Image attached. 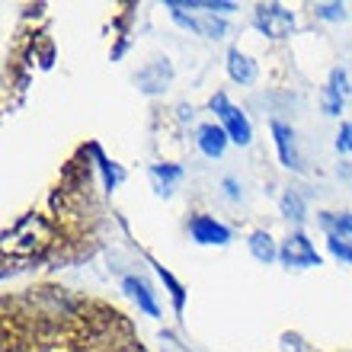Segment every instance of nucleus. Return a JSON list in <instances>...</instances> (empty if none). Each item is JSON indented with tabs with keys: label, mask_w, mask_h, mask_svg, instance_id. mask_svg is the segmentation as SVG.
I'll return each mask as SVG.
<instances>
[{
	"label": "nucleus",
	"mask_w": 352,
	"mask_h": 352,
	"mask_svg": "<svg viewBox=\"0 0 352 352\" xmlns=\"http://www.w3.org/2000/svg\"><path fill=\"white\" fill-rule=\"evenodd\" d=\"M228 71H231V77L234 80H241V84H250L253 77H256L253 61L247 55H241V52H231V55H228Z\"/></svg>",
	"instance_id": "nucleus-9"
},
{
	"label": "nucleus",
	"mask_w": 352,
	"mask_h": 352,
	"mask_svg": "<svg viewBox=\"0 0 352 352\" xmlns=\"http://www.w3.org/2000/svg\"><path fill=\"white\" fill-rule=\"evenodd\" d=\"M278 256H282L288 266H320V256H317V250L311 247V241H307L305 234L288 237L285 247L278 250Z\"/></svg>",
	"instance_id": "nucleus-4"
},
{
	"label": "nucleus",
	"mask_w": 352,
	"mask_h": 352,
	"mask_svg": "<svg viewBox=\"0 0 352 352\" xmlns=\"http://www.w3.org/2000/svg\"><path fill=\"white\" fill-rule=\"evenodd\" d=\"M256 26L272 38H285L295 29V16H292V10L278 7V3H260L256 7Z\"/></svg>",
	"instance_id": "nucleus-2"
},
{
	"label": "nucleus",
	"mask_w": 352,
	"mask_h": 352,
	"mask_svg": "<svg viewBox=\"0 0 352 352\" xmlns=\"http://www.w3.org/2000/svg\"><path fill=\"white\" fill-rule=\"evenodd\" d=\"M324 228L330 231V241L352 243V214H324Z\"/></svg>",
	"instance_id": "nucleus-8"
},
{
	"label": "nucleus",
	"mask_w": 352,
	"mask_h": 352,
	"mask_svg": "<svg viewBox=\"0 0 352 352\" xmlns=\"http://www.w3.org/2000/svg\"><path fill=\"white\" fill-rule=\"evenodd\" d=\"M125 288H129L131 295L138 298V301H141V307H144L148 314H157V307H154V301H151V295H148V285H144V282H135V278H129V282H125Z\"/></svg>",
	"instance_id": "nucleus-12"
},
{
	"label": "nucleus",
	"mask_w": 352,
	"mask_h": 352,
	"mask_svg": "<svg viewBox=\"0 0 352 352\" xmlns=\"http://www.w3.org/2000/svg\"><path fill=\"white\" fill-rule=\"evenodd\" d=\"M330 250L340 256V260H349L352 263V247L349 243H340V241H330Z\"/></svg>",
	"instance_id": "nucleus-13"
},
{
	"label": "nucleus",
	"mask_w": 352,
	"mask_h": 352,
	"mask_svg": "<svg viewBox=\"0 0 352 352\" xmlns=\"http://www.w3.org/2000/svg\"><path fill=\"white\" fill-rule=\"evenodd\" d=\"M250 250H253V256L260 263H272L278 256V250H276V243H272V237L269 234H263V231H256L250 237Z\"/></svg>",
	"instance_id": "nucleus-11"
},
{
	"label": "nucleus",
	"mask_w": 352,
	"mask_h": 352,
	"mask_svg": "<svg viewBox=\"0 0 352 352\" xmlns=\"http://www.w3.org/2000/svg\"><path fill=\"white\" fill-rule=\"evenodd\" d=\"M340 151L352 154V125H343V131H340Z\"/></svg>",
	"instance_id": "nucleus-14"
},
{
	"label": "nucleus",
	"mask_w": 352,
	"mask_h": 352,
	"mask_svg": "<svg viewBox=\"0 0 352 352\" xmlns=\"http://www.w3.org/2000/svg\"><path fill=\"white\" fill-rule=\"evenodd\" d=\"M343 96H346V74H343V71H333V77H330V90H327V100H324V106H327V112H330V116H336V112H340Z\"/></svg>",
	"instance_id": "nucleus-10"
},
{
	"label": "nucleus",
	"mask_w": 352,
	"mask_h": 352,
	"mask_svg": "<svg viewBox=\"0 0 352 352\" xmlns=\"http://www.w3.org/2000/svg\"><path fill=\"white\" fill-rule=\"evenodd\" d=\"M212 109L221 112L224 129H228L231 141H237V144H247V141H250V122H247V116H243L237 106H231V102L224 100L221 93H218V96L212 100Z\"/></svg>",
	"instance_id": "nucleus-3"
},
{
	"label": "nucleus",
	"mask_w": 352,
	"mask_h": 352,
	"mask_svg": "<svg viewBox=\"0 0 352 352\" xmlns=\"http://www.w3.org/2000/svg\"><path fill=\"white\" fill-rule=\"evenodd\" d=\"M45 241H48V224L42 221L38 214H29V218H23L13 231H7L3 250L13 253V256H29V253L42 250Z\"/></svg>",
	"instance_id": "nucleus-1"
},
{
	"label": "nucleus",
	"mask_w": 352,
	"mask_h": 352,
	"mask_svg": "<svg viewBox=\"0 0 352 352\" xmlns=\"http://www.w3.org/2000/svg\"><path fill=\"white\" fill-rule=\"evenodd\" d=\"M272 135H276V144H278V157H282V164L285 167H301L298 164V154H295V135H292V129L288 125H282V122H272Z\"/></svg>",
	"instance_id": "nucleus-6"
},
{
	"label": "nucleus",
	"mask_w": 352,
	"mask_h": 352,
	"mask_svg": "<svg viewBox=\"0 0 352 352\" xmlns=\"http://www.w3.org/2000/svg\"><path fill=\"white\" fill-rule=\"evenodd\" d=\"M224 141H228V135H224V129H218V125H202V129H199V144H202V151L208 157H221Z\"/></svg>",
	"instance_id": "nucleus-7"
},
{
	"label": "nucleus",
	"mask_w": 352,
	"mask_h": 352,
	"mask_svg": "<svg viewBox=\"0 0 352 352\" xmlns=\"http://www.w3.org/2000/svg\"><path fill=\"white\" fill-rule=\"evenodd\" d=\"M282 205H285V212H295V218H301V214H298V212H301V202H298L295 195H285V202H282Z\"/></svg>",
	"instance_id": "nucleus-15"
},
{
	"label": "nucleus",
	"mask_w": 352,
	"mask_h": 352,
	"mask_svg": "<svg viewBox=\"0 0 352 352\" xmlns=\"http://www.w3.org/2000/svg\"><path fill=\"white\" fill-rule=\"evenodd\" d=\"M189 231H192V237L199 243H228V228H221L218 221H212V218H205V214H199V218H192V224H189Z\"/></svg>",
	"instance_id": "nucleus-5"
},
{
	"label": "nucleus",
	"mask_w": 352,
	"mask_h": 352,
	"mask_svg": "<svg viewBox=\"0 0 352 352\" xmlns=\"http://www.w3.org/2000/svg\"><path fill=\"white\" fill-rule=\"evenodd\" d=\"M320 16H327V19L340 16V7H336V3H330V7H320Z\"/></svg>",
	"instance_id": "nucleus-16"
}]
</instances>
